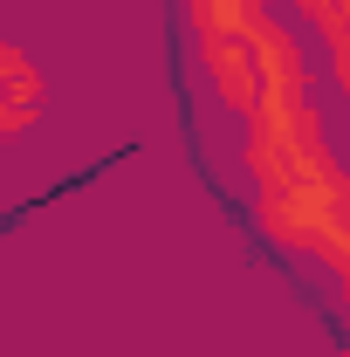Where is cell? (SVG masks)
Instances as JSON below:
<instances>
[{
    "label": "cell",
    "instance_id": "6da1fadb",
    "mask_svg": "<svg viewBox=\"0 0 350 357\" xmlns=\"http://www.w3.org/2000/svg\"><path fill=\"white\" fill-rule=\"evenodd\" d=\"M199 69L220 89V103L241 110V117H261L275 103H309V55L296 42V28L275 21V14H254L248 28L206 35Z\"/></svg>",
    "mask_w": 350,
    "mask_h": 357
},
{
    "label": "cell",
    "instance_id": "7a4b0ae2",
    "mask_svg": "<svg viewBox=\"0 0 350 357\" xmlns=\"http://www.w3.org/2000/svg\"><path fill=\"white\" fill-rule=\"evenodd\" d=\"M254 220H261V234L275 241V248L330 261V255L350 241V165L337 158V151H323V158L303 165L296 178L261 185Z\"/></svg>",
    "mask_w": 350,
    "mask_h": 357
},
{
    "label": "cell",
    "instance_id": "3957f363",
    "mask_svg": "<svg viewBox=\"0 0 350 357\" xmlns=\"http://www.w3.org/2000/svg\"><path fill=\"white\" fill-rule=\"evenodd\" d=\"M323 151H330V137H323L316 103H275V110H261V117H248L241 158H248L254 185H282V178L303 172V165H316Z\"/></svg>",
    "mask_w": 350,
    "mask_h": 357
},
{
    "label": "cell",
    "instance_id": "277c9868",
    "mask_svg": "<svg viewBox=\"0 0 350 357\" xmlns=\"http://www.w3.org/2000/svg\"><path fill=\"white\" fill-rule=\"evenodd\" d=\"M35 103H42V69L21 42H0V131L21 137L35 124Z\"/></svg>",
    "mask_w": 350,
    "mask_h": 357
},
{
    "label": "cell",
    "instance_id": "5b68a950",
    "mask_svg": "<svg viewBox=\"0 0 350 357\" xmlns=\"http://www.w3.org/2000/svg\"><path fill=\"white\" fill-rule=\"evenodd\" d=\"M178 7H185V21H192L199 42L206 35H227V28H248L261 14V0H178Z\"/></svg>",
    "mask_w": 350,
    "mask_h": 357
},
{
    "label": "cell",
    "instance_id": "8992f818",
    "mask_svg": "<svg viewBox=\"0 0 350 357\" xmlns=\"http://www.w3.org/2000/svg\"><path fill=\"white\" fill-rule=\"evenodd\" d=\"M296 14H303L316 35H337V28L350 21V0H296Z\"/></svg>",
    "mask_w": 350,
    "mask_h": 357
},
{
    "label": "cell",
    "instance_id": "52a82bcc",
    "mask_svg": "<svg viewBox=\"0 0 350 357\" xmlns=\"http://www.w3.org/2000/svg\"><path fill=\"white\" fill-rule=\"evenodd\" d=\"M330 76H337V89L350 96V21L330 35Z\"/></svg>",
    "mask_w": 350,
    "mask_h": 357
},
{
    "label": "cell",
    "instance_id": "ba28073f",
    "mask_svg": "<svg viewBox=\"0 0 350 357\" xmlns=\"http://www.w3.org/2000/svg\"><path fill=\"white\" fill-rule=\"evenodd\" d=\"M330 275L344 282V310H350V241H344V248H337V255H330Z\"/></svg>",
    "mask_w": 350,
    "mask_h": 357
},
{
    "label": "cell",
    "instance_id": "9c48e42d",
    "mask_svg": "<svg viewBox=\"0 0 350 357\" xmlns=\"http://www.w3.org/2000/svg\"><path fill=\"white\" fill-rule=\"evenodd\" d=\"M344 357H350V344H344Z\"/></svg>",
    "mask_w": 350,
    "mask_h": 357
},
{
    "label": "cell",
    "instance_id": "30bf717a",
    "mask_svg": "<svg viewBox=\"0 0 350 357\" xmlns=\"http://www.w3.org/2000/svg\"><path fill=\"white\" fill-rule=\"evenodd\" d=\"M261 7H268V0H261Z\"/></svg>",
    "mask_w": 350,
    "mask_h": 357
}]
</instances>
